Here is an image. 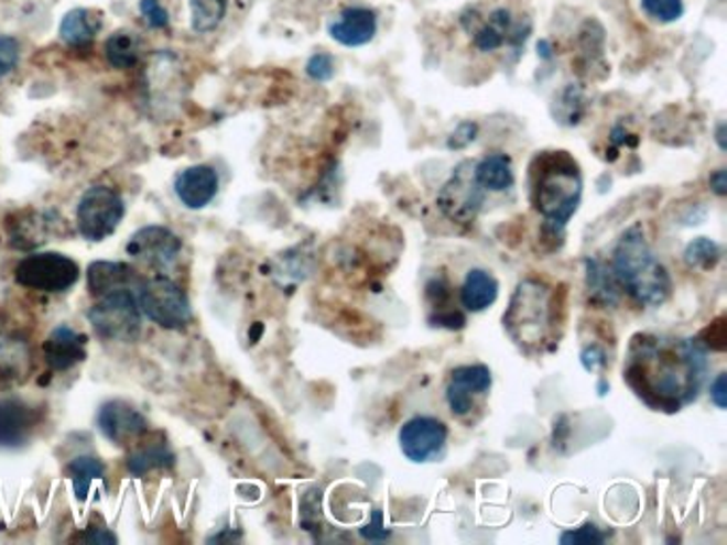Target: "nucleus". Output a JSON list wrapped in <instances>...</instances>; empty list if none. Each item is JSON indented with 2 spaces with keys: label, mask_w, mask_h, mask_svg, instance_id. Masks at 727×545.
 I'll use <instances>...</instances> for the list:
<instances>
[{
  "label": "nucleus",
  "mask_w": 727,
  "mask_h": 545,
  "mask_svg": "<svg viewBox=\"0 0 727 545\" xmlns=\"http://www.w3.org/2000/svg\"><path fill=\"white\" fill-rule=\"evenodd\" d=\"M191 29L197 34H209L220 29L227 18L229 0H188Z\"/></svg>",
  "instance_id": "26"
},
{
  "label": "nucleus",
  "mask_w": 727,
  "mask_h": 545,
  "mask_svg": "<svg viewBox=\"0 0 727 545\" xmlns=\"http://www.w3.org/2000/svg\"><path fill=\"white\" fill-rule=\"evenodd\" d=\"M220 188V177L209 164H193L184 168L173 184V190L188 209L207 207Z\"/></svg>",
  "instance_id": "16"
},
{
  "label": "nucleus",
  "mask_w": 727,
  "mask_h": 545,
  "mask_svg": "<svg viewBox=\"0 0 727 545\" xmlns=\"http://www.w3.org/2000/svg\"><path fill=\"white\" fill-rule=\"evenodd\" d=\"M102 31V13L97 9H88V7H75L70 11H66L63 22H61V41L65 43L66 47L73 50H84L90 47L97 36Z\"/></svg>",
  "instance_id": "20"
},
{
  "label": "nucleus",
  "mask_w": 727,
  "mask_h": 545,
  "mask_svg": "<svg viewBox=\"0 0 727 545\" xmlns=\"http://www.w3.org/2000/svg\"><path fill=\"white\" fill-rule=\"evenodd\" d=\"M139 273L127 262H93L88 266V290L95 298L120 294V292H134L141 286Z\"/></svg>",
  "instance_id": "19"
},
{
  "label": "nucleus",
  "mask_w": 727,
  "mask_h": 545,
  "mask_svg": "<svg viewBox=\"0 0 727 545\" xmlns=\"http://www.w3.org/2000/svg\"><path fill=\"white\" fill-rule=\"evenodd\" d=\"M557 292L544 282H521L503 314V328L510 339L525 352H542L555 344L557 326L562 321Z\"/></svg>",
  "instance_id": "3"
},
{
  "label": "nucleus",
  "mask_w": 727,
  "mask_h": 545,
  "mask_svg": "<svg viewBox=\"0 0 727 545\" xmlns=\"http://www.w3.org/2000/svg\"><path fill=\"white\" fill-rule=\"evenodd\" d=\"M105 61L118 70H129L141 63L145 52V41L129 29H120L107 36L105 41Z\"/></svg>",
  "instance_id": "22"
},
{
  "label": "nucleus",
  "mask_w": 727,
  "mask_h": 545,
  "mask_svg": "<svg viewBox=\"0 0 727 545\" xmlns=\"http://www.w3.org/2000/svg\"><path fill=\"white\" fill-rule=\"evenodd\" d=\"M485 194L474 177V162H462L437 194V207L448 220L469 225L476 220L485 203Z\"/></svg>",
  "instance_id": "11"
},
{
  "label": "nucleus",
  "mask_w": 727,
  "mask_h": 545,
  "mask_svg": "<svg viewBox=\"0 0 727 545\" xmlns=\"http://www.w3.org/2000/svg\"><path fill=\"white\" fill-rule=\"evenodd\" d=\"M364 535L367 539H387L389 537V533L382 526V513H373V522L364 528Z\"/></svg>",
  "instance_id": "37"
},
{
  "label": "nucleus",
  "mask_w": 727,
  "mask_h": 545,
  "mask_svg": "<svg viewBox=\"0 0 727 545\" xmlns=\"http://www.w3.org/2000/svg\"><path fill=\"white\" fill-rule=\"evenodd\" d=\"M640 7L647 13V18L660 24H672L681 20L685 13L683 0H640Z\"/></svg>",
  "instance_id": "30"
},
{
  "label": "nucleus",
  "mask_w": 727,
  "mask_h": 545,
  "mask_svg": "<svg viewBox=\"0 0 727 545\" xmlns=\"http://www.w3.org/2000/svg\"><path fill=\"white\" fill-rule=\"evenodd\" d=\"M88 320L95 333L105 341L116 344H132L139 339L143 320L141 309L137 305L134 292H120L111 296H102L99 303L88 312Z\"/></svg>",
  "instance_id": "8"
},
{
  "label": "nucleus",
  "mask_w": 727,
  "mask_h": 545,
  "mask_svg": "<svg viewBox=\"0 0 727 545\" xmlns=\"http://www.w3.org/2000/svg\"><path fill=\"white\" fill-rule=\"evenodd\" d=\"M139 13L143 15V22L152 31H163L171 22L169 11L161 0H139Z\"/></svg>",
  "instance_id": "32"
},
{
  "label": "nucleus",
  "mask_w": 727,
  "mask_h": 545,
  "mask_svg": "<svg viewBox=\"0 0 727 545\" xmlns=\"http://www.w3.org/2000/svg\"><path fill=\"white\" fill-rule=\"evenodd\" d=\"M127 252L152 269H169L182 252V241L165 226H145L129 239Z\"/></svg>",
  "instance_id": "13"
},
{
  "label": "nucleus",
  "mask_w": 727,
  "mask_h": 545,
  "mask_svg": "<svg viewBox=\"0 0 727 545\" xmlns=\"http://www.w3.org/2000/svg\"><path fill=\"white\" fill-rule=\"evenodd\" d=\"M68 478L73 483L75 497L79 501H86L88 492L93 490V483L105 478V465L97 456H77L68 465Z\"/></svg>",
  "instance_id": "27"
},
{
  "label": "nucleus",
  "mask_w": 727,
  "mask_h": 545,
  "mask_svg": "<svg viewBox=\"0 0 727 545\" xmlns=\"http://www.w3.org/2000/svg\"><path fill=\"white\" fill-rule=\"evenodd\" d=\"M97 422L102 437L116 446H131L148 433V419L127 401H107Z\"/></svg>",
  "instance_id": "14"
},
{
  "label": "nucleus",
  "mask_w": 727,
  "mask_h": 545,
  "mask_svg": "<svg viewBox=\"0 0 727 545\" xmlns=\"http://www.w3.org/2000/svg\"><path fill=\"white\" fill-rule=\"evenodd\" d=\"M478 134V124L474 122H463L459 124V129L455 130L451 137H448V150H463L467 148Z\"/></svg>",
  "instance_id": "35"
},
{
  "label": "nucleus",
  "mask_w": 727,
  "mask_h": 545,
  "mask_svg": "<svg viewBox=\"0 0 727 545\" xmlns=\"http://www.w3.org/2000/svg\"><path fill=\"white\" fill-rule=\"evenodd\" d=\"M583 364H585L587 371H595L599 364H604V353L597 348H587L583 352Z\"/></svg>",
  "instance_id": "38"
},
{
  "label": "nucleus",
  "mask_w": 727,
  "mask_h": 545,
  "mask_svg": "<svg viewBox=\"0 0 727 545\" xmlns=\"http://www.w3.org/2000/svg\"><path fill=\"white\" fill-rule=\"evenodd\" d=\"M127 214L124 198L109 186H93L77 205V230L86 241H105L116 232Z\"/></svg>",
  "instance_id": "9"
},
{
  "label": "nucleus",
  "mask_w": 727,
  "mask_h": 545,
  "mask_svg": "<svg viewBox=\"0 0 727 545\" xmlns=\"http://www.w3.org/2000/svg\"><path fill=\"white\" fill-rule=\"evenodd\" d=\"M307 75L314 79V81H329L330 77L335 75V63H333V56L329 54H314L310 58V63L305 66Z\"/></svg>",
  "instance_id": "33"
},
{
  "label": "nucleus",
  "mask_w": 727,
  "mask_h": 545,
  "mask_svg": "<svg viewBox=\"0 0 727 545\" xmlns=\"http://www.w3.org/2000/svg\"><path fill=\"white\" fill-rule=\"evenodd\" d=\"M31 369L29 341L0 326V378L20 380Z\"/></svg>",
  "instance_id": "24"
},
{
  "label": "nucleus",
  "mask_w": 727,
  "mask_h": 545,
  "mask_svg": "<svg viewBox=\"0 0 727 545\" xmlns=\"http://www.w3.org/2000/svg\"><path fill=\"white\" fill-rule=\"evenodd\" d=\"M708 373L706 352L694 339L640 333L631 339L623 380L651 410L674 414L692 405Z\"/></svg>",
  "instance_id": "1"
},
{
  "label": "nucleus",
  "mask_w": 727,
  "mask_h": 545,
  "mask_svg": "<svg viewBox=\"0 0 727 545\" xmlns=\"http://www.w3.org/2000/svg\"><path fill=\"white\" fill-rule=\"evenodd\" d=\"M717 141H719V148L726 150V143H724V124L719 127V132H717Z\"/></svg>",
  "instance_id": "40"
},
{
  "label": "nucleus",
  "mask_w": 727,
  "mask_h": 545,
  "mask_svg": "<svg viewBox=\"0 0 727 545\" xmlns=\"http://www.w3.org/2000/svg\"><path fill=\"white\" fill-rule=\"evenodd\" d=\"M137 305L154 324L166 330H182L193 320L191 298L173 280L154 275L137 290Z\"/></svg>",
  "instance_id": "6"
},
{
  "label": "nucleus",
  "mask_w": 727,
  "mask_h": 545,
  "mask_svg": "<svg viewBox=\"0 0 727 545\" xmlns=\"http://www.w3.org/2000/svg\"><path fill=\"white\" fill-rule=\"evenodd\" d=\"M493 385L487 364H462L451 371L446 384V405L457 419L474 422L482 414Z\"/></svg>",
  "instance_id": "10"
},
{
  "label": "nucleus",
  "mask_w": 727,
  "mask_h": 545,
  "mask_svg": "<svg viewBox=\"0 0 727 545\" xmlns=\"http://www.w3.org/2000/svg\"><path fill=\"white\" fill-rule=\"evenodd\" d=\"M497 294H499V284L493 273L485 269L467 271L462 286V305L467 312L478 314L489 309L496 303Z\"/></svg>",
  "instance_id": "23"
},
{
  "label": "nucleus",
  "mask_w": 727,
  "mask_h": 545,
  "mask_svg": "<svg viewBox=\"0 0 727 545\" xmlns=\"http://www.w3.org/2000/svg\"><path fill=\"white\" fill-rule=\"evenodd\" d=\"M463 20H471V24L463 22V29L471 36L474 47L482 54H493L503 47L519 50L531 33L528 15H519L510 7H493L482 15L471 9V18L463 15Z\"/></svg>",
  "instance_id": "5"
},
{
  "label": "nucleus",
  "mask_w": 727,
  "mask_h": 545,
  "mask_svg": "<svg viewBox=\"0 0 727 545\" xmlns=\"http://www.w3.org/2000/svg\"><path fill=\"white\" fill-rule=\"evenodd\" d=\"M710 188H713V193L719 194V196H726L727 179L726 171H724V168H719V171H715V173L710 175Z\"/></svg>",
  "instance_id": "39"
},
{
  "label": "nucleus",
  "mask_w": 727,
  "mask_h": 545,
  "mask_svg": "<svg viewBox=\"0 0 727 545\" xmlns=\"http://www.w3.org/2000/svg\"><path fill=\"white\" fill-rule=\"evenodd\" d=\"M79 264L73 258L58 252H36L22 258L15 269V282L24 288L63 294L79 282Z\"/></svg>",
  "instance_id": "7"
},
{
  "label": "nucleus",
  "mask_w": 727,
  "mask_h": 545,
  "mask_svg": "<svg viewBox=\"0 0 727 545\" xmlns=\"http://www.w3.org/2000/svg\"><path fill=\"white\" fill-rule=\"evenodd\" d=\"M43 356L50 369L68 371L88 358V341L75 328L58 326L43 341Z\"/></svg>",
  "instance_id": "17"
},
{
  "label": "nucleus",
  "mask_w": 727,
  "mask_h": 545,
  "mask_svg": "<svg viewBox=\"0 0 727 545\" xmlns=\"http://www.w3.org/2000/svg\"><path fill=\"white\" fill-rule=\"evenodd\" d=\"M448 442V426L433 416H416L399 428V448L416 465L442 456Z\"/></svg>",
  "instance_id": "12"
},
{
  "label": "nucleus",
  "mask_w": 727,
  "mask_h": 545,
  "mask_svg": "<svg viewBox=\"0 0 727 545\" xmlns=\"http://www.w3.org/2000/svg\"><path fill=\"white\" fill-rule=\"evenodd\" d=\"M474 177L485 193H506L514 188V166L512 159L503 152L487 154L474 162Z\"/></svg>",
  "instance_id": "21"
},
{
  "label": "nucleus",
  "mask_w": 727,
  "mask_h": 545,
  "mask_svg": "<svg viewBox=\"0 0 727 545\" xmlns=\"http://www.w3.org/2000/svg\"><path fill=\"white\" fill-rule=\"evenodd\" d=\"M529 194L533 209L549 228L562 232L578 211L583 173L567 152H542L529 164Z\"/></svg>",
  "instance_id": "2"
},
{
  "label": "nucleus",
  "mask_w": 727,
  "mask_h": 545,
  "mask_svg": "<svg viewBox=\"0 0 727 545\" xmlns=\"http://www.w3.org/2000/svg\"><path fill=\"white\" fill-rule=\"evenodd\" d=\"M22 58V45L11 34H0V79L15 70Z\"/></svg>",
  "instance_id": "31"
},
{
  "label": "nucleus",
  "mask_w": 727,
  "mask_h": 545,
  "mask_svg": "<svg viewBox=\"0 0 727 545\" xmlns=\"http://www.w3.org/2000/svg\"><path fill=\"white\" fill-rule=\"evenodd\" d=\"M378 33V15L369 7H348L329 24V34L344 47H361Z\"/></svg>",
  "instance_id": "18"
},
{
  "label": "nucleus",
  "mask_w": 727,
  "mask_h": 545,
  "mask_svg": "<svg viewBox=\"0 0 727 545\" xmlns=\"http://www.w3.org/2000/svg\"><path fill=\"white\" fill-rule=\"evenodd\" d=\"M606 537L599 533V528L595 526V524H585V526H580V528H576V531H567V533H563L562 544H601Z\"/></svg>",
  "instance_id": "34"
},
{
  "label": "nucleus",
  "mask_w": 727,
  "mask_h": 545,
  "mask_svg": "<svg viewBox=\"0 0 727 545\" xmlns=\"http://www.w3.org/2000/svg\"><path fill=\"white\" fill-rule=\"evenodd\" d=\"M612 273L629 296L640 305L658 307L668 301L672 292L668 269L655 257L638 225L621 235L612 254Z\"/></svg>",
  "instance_id": "4"
},
{
  "label": "nucleus",
  "mask_w": 727,
  "mask_h": 545,
  "mask_svg": "<svg viewBox=\"0 0 727 545\" xmlns=\"http://www.w3.org/2000/svg\"><path fill=\"white\" fill-rule=\"evenodd\" d=\"M726 373H719L717 380L710 384V399L719 410H726Z\"/></svg>",
  "instance_id": "36"
},
{
  "label": "nucleus",
  "mask_w": 727,
  "mask_h": 545,
  "mask_svg": "<svg viewBox=\"0 0 727 545\" xmlns=\"http://www.w3.org/2000/svg\"><path fill=\"white\" fill-rule=\"evenodd\" d=\"M39 412L18 396L0 401V448L18 449L33 439Z\"/></svg>",
  "instance_id": "15"
},
{
  "label": "nucleus",
  "mask_w": 727,
  "mask_h": 545,
  "mask_svg": "<svg viewBox=\"0 0 727 545\" xmlns=\"http://www.w3.org/2000/svg\"><path fill=\"white\" fill-rule=\"evenodd\" d=\"M52 226V214H31L29 218L20 216L18 222L9 225V235L11 243L15 248H36L47 239Z\"/></svg>",
  "instance_id": "25"
},
{
  "label": "nucleus",
  "mask_w": 727,
  "mask_h": 545,
  "mask_svg": "<svg viewBox=\"0 0 727 545\" xmlns=\"http://www.w3.org/2000/svg\"><path fill=\"white\" fill-rule=\"evenodd\" d=\"M721 258V250L715 241L706 239V237H699L692 241L685 250V262L690 266H699V269H713Z\"/></svg>",
  "instance_id": "29"
},
{
  "label": "nucleus",
  "mask_w": 727,
  "mask_h": 545,
  "mask_svg": "<svg viewBox=\"0 0 727 545\" xmlns=\"http://www.w3.org/2000/svg\"><path fill=\"white\" fill-rule=\"evenodd\" d=\"M175 456L165 446H150V448L137 449L129 458V471L134 478H143L145 473L154 469H169L173 467Z\"/></svg>",
  "instance_id": "28"
}]
</instances>
